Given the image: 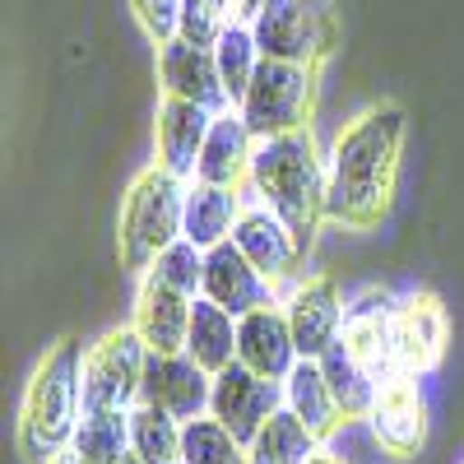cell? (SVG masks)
Segmentation results:
<instances>
[{"mask_svg":"<svg viewBox=\"0 0 464 464\" xmlns=\"http://www.w3.org/2000/svg\"><path fill=\"white\" fill-rule=\"evenodd\" d=\"M214 61H218V80H223V89H227L232 107H237V102L246 98L251 80H256L260 61H265V56H260V47H256L251 24H227V28H223V37L214 43Z\"/></svg>","mask_w":464,"mask_h":464,"instance_id":"27","label":"cell"},{"mask_svg":"<svg viewBox=\"0 0 464 464\" xmlns=\"http://www.w3.org/2000/svg\"><path fill=\"white\" fill-rule=\"evenodd\" d=\"M200 297H209L214 306L232 312L237 321L246 312H256V306H265V302H279L275 284L237 251V242H218V246L205 251V288H200Z\"/></svg>","mask_w":464,"mask_h":464,"instance_id":"15","label":"cell"},{"mask_svg":"<svg viewBox=\"0 0 464 464\" xmlns=\"http://www.w3.org/2000/svg\"><path fill=\"white\" fill-rule=\"evenodd\" d=\"M159 84H163V98H186V102H200L209 111L232 107V98L218 80L214 47H196L186 37H172V43L159 47Z\"/></svg>","mask_w":464,"mask_h":464,"instance_id":"13","label":"cell"},{"mask_svg":"<svg viewBox=\"0 0 464 464\" xmlns=\"http://www.w3.org/2000/svg\"><path fill=\"white\" fill-rule=\"evenodd\" d=\"M181 428L186 422L153 409V404H135L130 409V450L144 464H181Z\"/></svg>","mask_w":464,"mask_h":464,"instance_id":"28","label":"cell"},{"mask_svg":"<svg viewBox=\"0 0 464 464\" xmlns=\"http://www.w3.org/2000/svg\"><path fill=\"white\" fill-rule=\"evenodd\" d=\"M186 190H190V181L177 177V172H168L163 163L144 168L130 181L126 200H121V232H116L126 269H140V275H144V269L181 237Z\"/></svg>","mask_w":464,"mask_h":464,"instance_id":"4","label":"cell"},{"mask_svg":"<svg viewBox=\"0 0 464 464\" xmlns=\"http://www.w3.org/2000/svg\"><path fill=\"white\" fill-rule=\"evenodd\" d=\"M232 242H237V251H242L275 288H279L284 279H293V269L302 265V251H306V242L297 237V232H293L275 209H269V205H260L256 196L246 200L237 227H232Z\"/></svg>","mask_w":464,"mask_h":464,"instance_id":"11","label":"cell"},{"mask_svg":"<svg viewBox=\"0 0 464 464\" xmlns=\"http://www.w3.org/2000/svg\"><path fill=\"white\" fill-rule=\"evenodd\" d=\"M306 464H348V459H339V455H325V450H316V455L306 459Z\"/></svg>","mask_w":464,"mask_h":464,"instance_id":"34","label":"cell"},{"mask_svg":"<svg viewBox=\"0 0 464 464\" xmlns=\"http://www.w3.org/2000/svg\"><path fill=\"white\" fill-rule=\"evenodd\" d=\"M214 116H218V111H209V107H200V102L163 98L153 140H159V163H163L168 172L196 181V168H200V153H205V140H209Z\"/></svg>","mask_w":464,"mask_h":464,"instance_id":"17","label":"cell"},{"mask_svg":"<svg viewBox=\"0 0 464 464\" xmlns=\"http://www.w3.org/2000/svg\"><path fill=\"white\" fill-rule=\"evenodd\" d=\"M214 5H218V10H223V14L232 19V24H237V10H242V0H214Z\"/></svg>","mask_w":464,"mask_h":464,"instance_id":"33","label":"cell"},{"mask_svg":"<svg viewBox=\"0 0 464 464\" xmlns=\"http://www.w3.org/2000/svg\"><path fill=\"white\" fill-rule=\"evenodd\" d=\"M84 353L89 348L80 339H61L28 381L19 404V446L33 464H52L74 441V428L84 418Z\"/></svg>","mask_w":464,"mask_h":464,"instance_id":"3","label":"cell"},{"mask_svg":"<svg viewBox=\"0 0 464 464\" xmlns=\"http://www.w3.org/2000/svg\"><path fill=\"white\" fill-rule=\"evenodd\" d=\"M70 450L84 464H116L121 455H130V413L107 409V413H84L74 428Z\"/></svg>","mask_w":464,"mask_h":464,"instance_id":"26","label":"cell"},{"mask_svg":"<svg viewBox=\"0 0 464 464\" xmlns=\"http://www.w3.org/2000/svg\"><path fill=\"white\" fill-rule=\"evenodd\" d=\"M181 464H251L246 441H237L214 413L190 418L181 428Z\"/></svg>","mask_w":464,"mask_h":464,"instance_id":"29","label":"cell"},{"mask_svg":"<svg viewBox=\"0 0 464 464\" xmlns=\"http://www.w3.org/2000/svg\"><path fill=\"white\" fill-rule=\"evenodd\" d=\"M376 441L391 450V455H413L428 437V404H422V391H418V376H404V372H391L381 381V395H376V409L367 413Z\"/></svg>","mask_w":464,"mask_h":464,"instance_id":"14","label":"cell"},{"mask_svg":"<svg viewBox=\"0 0 464 464\" xmlns=\"http://www.w3.org/2000/svg\"><path fill=\"white\" fill-rule=\"evenodd\" d=\"M446 353V306L432 293H409L391 306V362L404 376L432 372Z\"/></svg>","mask_w":464,"mask_h":464,"instance_id":"9","label":"cell"},{"mask_svg":"<svg viewBox=\"0 0 464 464\" xmlns=\"http://www.w3.org/2000/svg\"><path fill=\"white\" fill-rule=\"evenodd\" d=\"M316 450H321V437L293 409H279L246 446L251 464H306Z\"/></svg>","mask_w":464,"mask_h":464,"instance_id":"25","label":"cell"},{"mask_svg":"<svg viewBox=\"0 0 464 464\" xmlns=\"http://www.w3.org/2000/svg\"><path fill=\"white\" fill-rule=\"evenodd\" d=\"M227 24H232V19L214 5V0H181L177 37H186V43H196V47H214Z\"/></svg>","mask_w":464,"mask_h":464,"instance_id":"31","label":"cell"},{"mask_svg":"<svg viewBox=\"0 0 464 464\" xmlns=\"http://www.w3.org/2000/svg\"><path fill=\"white\" fill-rule=\"evenodd\" d=\"M284 312H288V325H293V343L302 358H321L325 348L343 334V316L348 306L339 297V284L330 275H316V279H302L288 297H284Z\"/></svg>","mask_w":464,"mask_h":464,"instance_id":"12","label":"cell"},{"mask_svg":"<svg viewBox=\"0 0 464 464\" xmlns=\"http://www.w3.org/2000/svg\"><path fill=\"white\" fill-rule=\"evenodd\" d=\"M116 464H144V459H140V455L130 450V455H121V459H116Z\"/></svg>","mask_w":464,"mask_h":464,"instance_id":"36","label":"cell"},{"mask_svg":"<svg viewBox=\"0 0 464 464\" xmlns=\"http://www.w3.org/2000/svg\"><path fill=\"white\" fill-rule=\"evenodd\" d=\"M251 159H256V135L242 121L237 107H227L214 116L205 153H200V168L196 181H214V186H246L251 177Z\"/></svg>","mask_w":464,"mask_h":464,"instance_id":"20","label":"cell"},{"mask_svg":"<svg viewBox=\"0 0 464 464\" xmlns=\"http://www.w3.org/2000/svg\"><path fill=\"white\" fill-rule=\"evenodd\" d=\"M186 353L196 358L209 376H218L223 367L237 362V316L214 306L209 297H196L190 312V334H186Z\"/></svg>","mask_w":464,"mask_h":464,"instance_id":"24","label":"cell"},{"mask_svg":"<svg viewBox=\"0 0 464 464\" xmlns=\"http://www.w3.org/2000/svg\"><path fill=\"white\" fill-rule=\"evenodd\" d=\"M312 107H316V70L293 65V61H260L246 98L237 102L242 121L251 126L256 140L302 130L312 121Z\"/></svg>","mask_w":464,"mask_h":464,"instance_id":"6","label":"cell"},{"mask_svg":"<svg viewBox=\"0 0 464 464\" xmlns=\"http://www.w3.org/2000/svg\"><path fill=\"white\" fill-rule=\"evenodd\" d=\"M190 312H196V297H186V293L159 284L153 275H144V284L135 293V321L130 325L149 343V353H186Z\"/></svg>","mask_w":464,"mask_h":464,"instance_id":"18","label":"cell"},{"mask_svg":"<svg viewBox=\"0 0 464 464\" xmlns=\"http://www.w3.org/2000/svg\"><path fill=\"white\" fill-rule=\"evenodd\" d=\"M404 153V111L381 102L348 121L330 149V196L325 218L343 227H376L391 209L395 172Z\"/></svg>","mask_w":464,"mask_h":464,"instance_id":"1","label":"cell"},{"mask_svg":"<svg viewBox=\"0 0 464 464\" xmlns=\"http://www.w3.org/2000/svg\"><path fill=\"white\" fill-rule=\"evenodd\" d=\"M209 395H214V376L190 353H149L140 404H153V409L190 422V418L209 413Z\"/></svg>","mask_w":464,"mask_h":464,"instance_id":"10","label":"cell"},{"mask_svg":"<svg viewBox=\"0 0 464 464\" xmlns=\"http://www.w3.org/2000/svg\"><path fill=\"white\" fill-rule=\"evenodd\" d=\"M343 343L358 353L362 367H372L381 381L395 372L391 362V297L367 288L353 306H348V316H343Z\"/></svg>","mask_w":464,"mask_h":464,"instance_id":"21","label":"cell"},{"mask_svg":"<svg viewBox=\"0 0 464 464\" xmlns=\"http://www.w3.org/2000/svg\"><path fill=\"white\" fill-rule=\"evenodd\" d=\"M316 362H321V372H325V381H330V395H334V404H339L343 422H348V418H367V413L376 409L381 376H376L372 367H362V362H358V353L343 343V334L325 348V353H321Z\"/></svg>","mask_w":464,"mask_h":464,"instance_id":"22","label":"cell"},{"mask_svg":"<svg viewBox=\"0 0 464 464\" xmlns=\"http://www.w3.org/2000/svg\"><path fill=\"white\" fill-rule=\"evenodd\" d=\"M144 275H153L159 284H168V288H177L186 297H200V288H205V251L190 237H177L159 260L144 269Z\"/></svg>","mask_w":464,"mask_h":464,"instance_id":"30","label":"cell"},{"mask_svg":"<svg viewBox=\"0 0 464 464\" xmlns=\"http://www.w3.org/2000/svg\"><path fill=\"white\" fill-rule=\"evenodd\" d=\"M52 464H84V459H80V455H74V450H65V455H56Z\"/></svg>","mask_w":464,"mask_h":464,"instance_id":"35","label":"cell"},{"mask_svg":"<svg viewBox=\"0 0 464 464\" xmlns=\"http://www.w3.org/2000/svg\"><path fill=\"white\" fill-rule=\"evenodd\" d=\"M284 409V381H269L260 372H251L246 362H232L214 376V395H209V413L223 422V428L246 441L265 428L269 418Z\"/></svg>","mask_w":464,"mask_h":464,"instance_id":"8","label":"cell"},{"mask_svg":"<svg viewBox=\"0 0 464 464\" xmlns=\"http://www.w3.org/2000/svg\"><path fill=\"white\" fill-rule=\"evenodd\" d=\"M256 47L265 61L321 65L334 52V10L325 0H265V10L251 24Z\"/></svg>","mask_w":464,"mask_h":464,"instance_id":"5","label":"cell"},{"mask_svg":"<svg viewBox=\"0 0 464 464\" xmlns=\"http://www.w3.org/2000/svg\"><path fill=\"white\" fill-rule=\"evenodd\" d=\"M284 409H293L321 441L343 422V413H339V404L330 395V381H325L316 358H297V367L284 376Z\"/></svg>","mask_w":464,"mask_h":464,"instance_id":"23","label":"cell"},{"mask_svg":"<svg viewBox=\"0 0 464 464\" xmlns=\"http://www.w3.org/2000/svg\"><path fill=\"white\" fill-rule=\"evenodd\" d=\"M251 200L246 186H214V181H190L186 190V223H181V237H190L200 251L232 242V227H237L242 209Z\"/></svg>","mask_w":464,"mask_h":464,"instance_id":"19","label":"cell"},{"mask_svg":"<svg viewBox=\"0 0 464 464\" xmlns=\"http://www.w3.org/2000/svg\"><path fill=\"white\" fill-rule=\"evenodd\" d=\"M144 362H149V343L140 339L135 325L107 330L98 343H89V353H84V381H80L84 413H107V409L130 413L140 404Z\"/></svg>","mask_w":464,"mask_h":464,"instance_id":"7","label":"cell"},{"mask_svg":"<svg viewBox=\"0 0 464 464\" xmlns=\"http://www.w3.org/2000/svg\"><path fill=\"white\" fill-rule=\"evenodd\" d=\"M130 5H135V14H140L144 33H149L159 47L177 37V14H181V0H130Z\"/></svg>","mask_w":464,"mask_h":464,"instance_id":"32","label":"cell"},{"mask_svg":"<svg viewBox=\"0 0 464 464\" xmlns=\"http://www.w3.org/2000/svg\"><path fill=\"white\" fill-rule=\"evenodd\" d=\"M246 190L275 209L302 242H312L316 223L325 218V196H330V153H321L312 126L256 140V159Z\"/></svg>","mask_w":464,"mask_h":464,"instance_id":"2","label":"cell"},{"mask_svg":"<svg viewBox=\"0 0 464 464\" xmlns=\"http://www.w3.org/2000/svg\"><path fill=\"white\" fill-rule=\"evenodd\" d=\"M297 343H293V325L284 302H265L256 312H246L237 321V362H246L251 372L269 376V381H284L297 367Z\"/></svg>","mask_w":464,"mask_h":464,"instance_id":"16","label":"cell"}]
</instances>
